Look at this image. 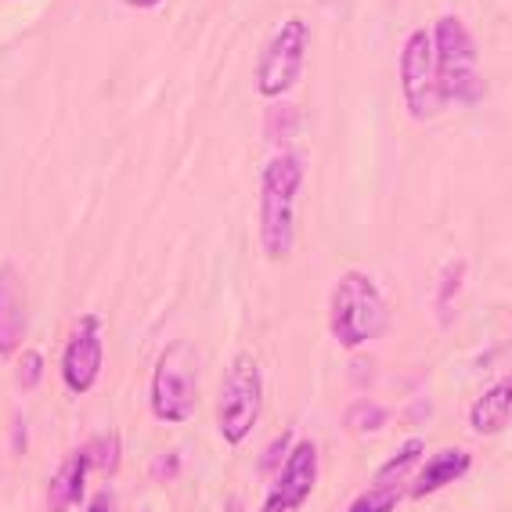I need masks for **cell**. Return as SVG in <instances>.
Segmentation results:
<instances>
[{"label": "cell", "mask_w": 512, "mask_h": 512, "mask_svg": "<svg viewBox=\"0 0 512 512\" xmlns=\"http://www.w3.org/2000/svg\"><path fill=\"white\" fill-rule=\"evenodd\" d=\"M264 408V375L253 354H238L220 379L217 394V426L228 444H242L253 433Z\"/></svg>", "instance_id": "cell-4"}, {"label": "cell", "mask_w": 512, "mask_h": 512, "mask_svg": "<svg viewBox=\"0 0 512 512\" xmlns=\"http://www.w3.org/2000/svg\"><path fill=\"white\" fill-rule=\"evenodd\" d=\"M29 329V311H26V289L15 267L0 271V354L8 357L22 347V336Z\"/></svg>", "instance_id": "cell-10"}, {"label": "cell", "mask_w": 512, "mask_h": 512, "mask_svg": "<svg viewBox=\"0 0 512 512\" xmlns=\"http://www.w3.org/2000/svg\"><path fill=\"white\" fill-rule=\"evenodd\" d=\"M87 455H91V466H98V469H116V462H119V440L112 437H98L87 448Z\"/></svg>", "instance_id": "cell-18"}, {"label": "cell", "mask_w": 512, "mask_h": 512, "mask_svg": "<svg viewBox=\"0 0 512 512\" xmlns=\"http://www.w3.org/2000/svg\"><path fill=\"white\" fill-rule=\"evenodd\" d=\"M329 329L343 350H357L386 336V329H390V307L379 296L372 278L357 275V271L339 278L336 289H332Z\"/></svg>", "instance_id": "cell-2"}, {"label": "cell", "mask_w": 512, "mask_h": 512, "mask_svg": "<svg viewBox=\"0 0 512 512\" xmlns=\"http://www.w3.org/2000/svg\"><path fill=\"white\" fill-rule=\"evenodd\" d=\"M40 365H44V357H40L37 350H26V354H22V365H19V386L33 390L40 379Z\"/></svg>", "instance_id": "cell-20"}, {"label": "cell", "mask_w": 512, "mask_h": 512, "mask_svg": "<svg viewBox=\"0 0 512 512\" xmlns=\"http://www.w3.org/2000/svg\"><path fill=\"white\" fill-rule=\"evenodd\" d=\"M127 8H141V11H148V8H156L159 0H123Z\"/></svg>", "instance_id": "cell-23"}, {"label": "cell", "mask_w": 512, "mask_h": 512, "mask_svg": "<svg viewBox=\"0 0 512 512\" xmlns=\"http://www.w3.org/2000/svg\"><path fill=\"white\" fill-rule=\"evenodd\" d=\"M224 512H246V509H242V498H231L228 509H224Z\"/></svg>", "instance_id": "cell-24"}, {"label": "cell", "mask_w": 512, "mask_h": 512, "mask_svg": "<svg viewBox=\"0 0 512 512\" xmlns=\"http://www.w3.org/2000/svg\"><path fill=\"white\" fill-rule=\"evenodd\" d=\"M285 440H289V433H285L282 440H275V444H271V451L264 455V473H271V469H275V462L282 458V451H285Z\"/></svg>", "instance_id": "cell-21"}, {"label": "cell", "mask_w": 512, "mask_h": 512, "mask_svg": "<svg viewBox=\"0 0 512 512\" xmlns=\"http://www.w3.org/2000/svg\"><path fill=\"white\" fill-rule=\"evenodd\" d=\"M422 458V440H408L390 462H383V469L375 473V484H404V476L412 473V466H419Z\"/></svg>", "instance_id": "cell-14"}, {"label": "cell", "mask_w": 512, "mask_h": 512, "mask_svg": "<svg viewBox=\"0 0 512 512\" xmlns=\"http://www.w3.org/2000/svg\"><path fill=\"white\" fill-rule=\"evenodd\" d=\"M469 466H473V455H469V451H462V448L440 451L430 462H422L419 476H415V484H412V498H430L440 487L455 484V480H462V476L469 473Z\"/></svg>", "instance_id": "cell-11"}, {"label": "cell", "mask_w": 512, "mask_h": 512, "mask_svg": "<svg viewBox=\"0 0 512 512\" xmlns=\"http://www.w3.org/2000/svg\"><path fill=\"white\" fill-rule=\"evenodd\" d=\"M87 469H91V455H87V448L76 451V455L58 469L55 480H51V494H47L51 512H62V509H69V505L80 502L83 484H87Z\"/></svg>", "instance_id": "cell-13"}, {"label": "cell", "mask_w": 512, "mask_h": 512, "mask_svg": "<svg viewBox=\"0 0 512 512\" xmlns=\"http://www.w3.org/2000/svg\"><path fill=\"white\" fill-rule=\"evenodd\" d=\"M386 426V412L379 404H354L347 408V430L350 433H372V430H383Z\"/></svg>", "instance_id": "cell-16"}, {"label": "cell", "mask_w": 512, "mask_h": 512, "mask_svg": "<svg viewBox=\"0 0 512 512\" xmlns=\"http://www.w3.org/2000/svg\"><path fill=\"white\" fill-rule=\"evenodd\" d=\"M199 404V350L184 339H174L163 350L152 375V412L163 422H184Z\"/></svg>", "instance_id": "cell-5"}, {"label": "cell", "mask_w": 512, "mask_h": 512, "mask_svg": "<svg viewBox=\"0 0 512 512\" xmlns=\"http://www.w3.org/2000/svg\"><path fill=\"white\" fill-rule=\"evenodd\" d=\"M462 275H466V264L458 260L455 267H448V275H444V293H440V318H444V325H448L451 318V296H458V289H462Z\"/></svg>", "instance_id": "cell-19"}, {"label": "cell", "mask_w": 512, "mask_h": 512, "mask_svg": "<svg viewBox=\"0 0 512 512\" xmlns=\"http://www.w3.org/2000/svg\"><path fill=\"white\" fill-rule=\"evenodd\" d=\"M318 484V448H314L311 440H300L289 455H285V466L282 476H278V484L271 487L267 494V502L260 512H293L307 502V494L314 491Z\"/></svg>", "instance_id": "cell-8"}, {"label": "cell", "mask_w": 512, "mask_h": 512, "mask_svg": "<svg viewBox=\"0 0 512 512\" xmlns=\"http://www.w3.org/2000/svg\"><path fill=\"white\" fill-rule=\"evenodd\" d=\"M397 502H401V484H372L350 505V512H394Z\"/></svg>", "instance_id": "cell-15"}, {"label": "cell", "mask_w": 512, "mask_h": 512, "mask_svg": "<svg viewBox=\"0 0 512 512\" xmlns=\"http://www.w3.org/2000/svg\"><path fill=\"white\" fill-rule=\"evenodd\" d=\"M401 94L404 105H408V116L426 123V119L437 116L448 101L440 91V76H437V51H433V33L430 29H412L408 40L401 47Z\"/></svg>", "instance_id": "cell-6"}, {"label": "cell", "mask_w": 512, "mask_h": 512, "mask_svg": "<svg viewBox=\"0 0 512 512\" xmlns=\"http://www.w3.org/2000/svg\"><path fill=\"white\" fill-rule=\"evenodd\" d=\"M98 325L101 321L94 318V314H87L62 354V379L73 394H87L101 372V357H105V350H101Z\"/></svg>", "instance_id": "cell-9"}, {"label": "cell", "mask_w": 512, "mask_h": 512, "mask_svg": "<svg viewBox=\"0 0 512 512\" xmlns=\"http://www.w3.org/2000/svg\"><path fill=\"white\" fill-rule=\"evenodd\" d=\"M303 188V163L289 152L275 156L260 177V242L282 264L296 246V195Z\"/></svg>", "instance_id": "cell-1"}, {"label": "cell", "mask_w": 512, "mask_h": 512, "mask_svg": "<svg viewBox=\"0 0 512 512\" xmlns=\"http://www.w3.org/2000/svg\"><path fill=\"white\" fill-rule=\"evenodd\" d=\"M87 512H116V502H112V494L109 491L94 494V502L87 505Z\"/></svg>", "instance_id": "cell-22"}, {"label": "cell", "mask_w": 512, "mask_h": 512, "mask_svg": "<svg viewBox=\"0 0 512 512\" xmlns=\"http://www.w3.org/2000/svg\"><path fill=\"white\" fill-rule=\"evenodd\" d=\"M307 44H311V29L303 19H285L275 29V37L267 40L260 65H256V94L260 98H282L296 87L307 62Z\"/></svg>", "instance_id": "cell-7"}, {"label": "cell", "mask_w": 512, "mask_h": 512, "mask_svg": "<svg viewBox=\"0 0 512 512\" xmlns=\"http://www.w3.org/2000/svg\"><path fill=\"white\" fill-rule=\"evenodd\" d=\"M433 51H437V76L444 101L455 105H476L484 98L487 83L480 76V51L469 26L458 15H440L433 22Z\"/></svg>", "instance_id": "cell-3"}, {"label": "cell", "mask_w": 512, "mask_h": 512, "mask_svg": "<svg viewBox=\"0 0 512 512\" xmlns=\"http://www.w3.org/2000/svg\"><path fill=\"white\" fill-rule=\"evenodd\" d=\"M296 116H300V112H296L293 105H282V109L267 112V138H271V141H285V138H289V134L300 127V123H296Z\"/></svg>", "instance_id": "cell-17"}, {"label": "cell", "mask_w": 512, "mask_h": 512, "mask_svg": "<svg viewBox=\"0 0 512 512\" xmlns=\"http://www.w3.org/2000/svg\"><path fill=\"white\" fill-rule=\"evenodd\" d=\"M512 422V375H505L502 383H494L491 390L476 397L473 408H469V426L484 437L502 433Z\"/></svg>", "instance_id": "cell-12"}]
</instances>
